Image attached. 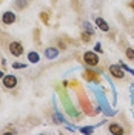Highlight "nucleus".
I'll use <instances>...</instances> for the list:
<instances>
[{
	"mask_svg": "<svg viewBox=\"0 0 134 135\" xmlns=\"http://www.w3.org/2000/svg\"><path fill=\"white\" fill-rule=\"evenodd\" d=\"M16 84H17L16 75H5L3 77V86L5 88L11 89V88H16Z\"/></svg>",
	"mask_w": 134,
	"mask_h": 135,
	"instance_id": "20e7f679",
	"label": "nucleus"
},
{
	"mask_svg": "<svg viewBox=\"0 0 134 135\" xmlns=\"http://www.w3.org/2000/svg\"><path fill=\"white\" fill-rule=\"evenodd\" d=\"M85 75H86V78H90V80H96V78H97V74H96V72H92V71H86V72H85Z\"/></svg>",
	"mask_w": 134,
	"mask_h": 135,
	"instance_id": "ddd939ff",
	"label": "nucleus"
},
{
	"mask_svg": "<svg viewBox=\"0 0 134 135\" xmlns=\"http://www.w3.org/2000/svg\"><path fill=\"white\" fill-rule=\"evenodd\" d=\"M40 17H42V20L45 22V23H48V22H50V16H48L46 12H42V14H40Z\"/></svg>",
	"mask_w": 134,
	"mask_h": 135,
	"instance_id": "2eb2a0df",
	"label": "nucleus"
},
{
	"mask_svg": "<svg viewBox=\"0 0 134 135\" xmlns=\"http://www.w3.org/2000/svg\"><path fill=\"white\" fill-rule=\"evenodd\" d=\"M2 22L5 23V25H11V23H14L16 22V14L14 12H11V11H6L3 17H2Z\"/></svg>",
	"mask_w": 134,
	"mask_h": 135,
	"instance_id": "39448f33",
	"label": "nucleus"
},
{
	"mask_svg": "<svg viewBox=\"0 0 134 135\" xmlns=\"http://www.w3.org/2000/svg\"><path fill=\"white\" fill-rule=\"evenodd\" d=\"M92 131H94V127H91V126H86V127H82V129H80L82 134H91Z\"/></svg>",
	"mask_w": 134,
	"mask_h": 135,
	"instance_id": "4468645a",
	"label": "nucleus"
},
{
	"mask_svg": "<svg viewBox=\"0 0 134 135\" xmlns=\"http://www.w3.org/2000/svg\"><path fill=\"white\" fill-rule=\"evenodd\" d=\"M45 55H46V59H56V57L59 55V49H56V48H48L46 52H45Z\"/></svg>",
	"mask_w": 134,
	"mask_h": 135,
	"instance_id": "6e6552de",
	"label": "nucleus"
},
{
	"mask_svg": "<svg viewBox=\"0 0 134 135\" xmlns=\"http://www.w3.org/2000/svg\"><path fill=\"white\" fill-rule=\"evenodd\" d=\"M109 132H111V134H114V135H122V134H123V129H122L120 124L113 123V124H109Z\"/></svg>",
	"mask_w": 134,
	"mask_h": 135,
	"instance_id": "0eeeda50",
	"label": "nucleus"
},
{
	"mask_svg": "<svg viewBox=\"0 0 134 135\" xmlns=\"http://www.w3.org/2000/svg\"><path fill=\"white\" fill-rule=\"evenodd\" d=\"M109 72H111V75L116 77V78H123L125 77V72L122 71V66H117V65H111L109 66Z\"/></svg>",
	"mask_w": 134,
	"mask_h": 135,
	"instance_id": "7ed1b4c3",
	"label": "nucleus"
},
{
	"mask_svg": "<svg viewBox=\"0 0 134 135\" xmlns=\"http://www.w3.org/2000/svg\"><path fill=\"white\" fill-rule=\"evenodd\" d=\"M96 25H97V28H99V29H102L103 32H108V31H109L108 23H106L102 17H96Z\"/></svg>",
	"mask_w": 134,
	"mask_h": 135,
	"instance_id": "423d86ee",
	"label": "nucleus"
},
{
	"mask_svg": "<svg viewBox=\"0 0 134 135\" xmlns=\"http://www.w3.org/2000/svg\"><path fill=\"white\" fill-rule=\"evenodd\" d=\"M9 52H11L12 55H16V57H20V55L23 54V46H22V43L12 42L9 45Z\"/></svg>",
	"mask_w": 134,
	"mask_h": 135,
	"instance_id": "f03ea898",
	"label": "nucleus"
},
{
	"mask_svg": "<svg viewBox=\"0 0 134 135\" xmlns=\"http://www.w3.org/2000/svg\"><path fill=\"white\" fill-rule=\"evenodd\" d=\"M2 77H3V72H0V78H2Z\"/></svg>",
	"mask_w": 134,
	"mask_h": 135,
	"instance_id": "a211bd4d",
	"label": "nucleus"
},
{
	"mask_svg": "<svg viewBox=\"0 0 134 135\" xmlns=\"http://www.w3.org/2000/svg\"><path fill=\"white\" fill-rule=\"evenodd\" d=\"M125 54H126V57H128V59L134 61V49H133V48H126Z\"/></svg>",
	"mask_w": 134,
	"mask_h": 135,
	"instance_id": "f8f14e48",
	"label": "nucleus"
},
{
	"mask_svg": "<svg viewBox=\"0 0 134 135\" xmlns=\"http://www.w3.org/2000/svg\"><path fill=\"white\" fill-rule=\"evenodd\" d=\"M28 60L31 63H39V54L37 52H29L28 54Z\"/></svg>",
	"mask_w": 134,
	"mask_h": 135,
	"instance_id": "1a4fd4ad",
	"label": "nucleus"
},
{
	"mask_svg": "<svg viewBox=\"0 0 134 135\" xmlns=\"http://www.w3.org/2000/svg\"><path fill=\"white\" fill-rule=\"evenodd\" d=\"M94 49L97 51V52H102V46H100V43H97V45L94 46Z\"/></svg>",
	"mask_w": 134,
	"mask_h": 135,
	"instance_id": "f3484780",
	"label": "nucleus"
},
{
	"mask_svg": "<svg viewBox=\"0 0 134 135\" xmlns=\"http://www.w3.org/2000/svg\"><path fill=\"white\" fill-rule=\"evenodd\" d=\"M83 61L88 65V66H97V63H99V57H97L96 52L88 51V52H85L83 54Z\"/></svg>",
	"mask_w": 134,
	"mask_h": 135,
	"instance_id": "f257e3e1",
	"label": "nucleus"
},
{
	"mask_svg": "<svg viewBox=\"0 0 134 135\" xmlns=\"http://www.w3.org/2000/svg\"><path fill=\"white\" fill-rule=\"evenodd\" d=\"M12 66L16 68V69H20V68H25V65H23V63H14Z\"/></svg>",
	"mask_w": 134,
	"mask_h": 135,
	"instance_id": "dca6fc26",
	"label": "nucleus"
},
{
	"mask_svg": "<svg viewBox=\"0 0 134 135\" xmlns=\"http://www.w3.org/2000/svg\"><path fill=\"white\" fill-rule=\"evenodd\" d=\"M91 35H92V34H91V32H88V31H86V32H82V42L88 43L90 40H91Z\"/></svg>",
	"mask_w": 134,
	"mask_h": 135,
	"instance_id": "9b49d317",
	"label": "nucleus"
},
{
	"mask_svg": "<svg viewBox=\"0 0 134 135\" xmlns=\"http://www.w3.org/2000/svg\"><path fill=\"white\" fill-rule=\"evenodd\" d=\"M26 5H28V0H16V6L19 9L26 8Z\"/></svg>",
	"mask_w": 134,
	"mask_h": 135,
	"instance_id": "9d476101",
	"label": "nucleus"
}]
</instances>
